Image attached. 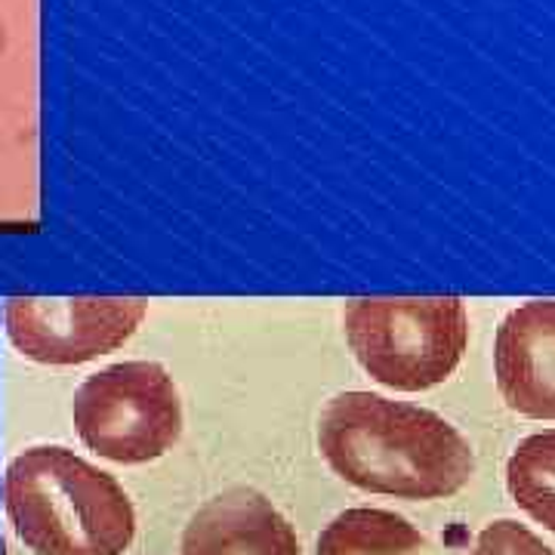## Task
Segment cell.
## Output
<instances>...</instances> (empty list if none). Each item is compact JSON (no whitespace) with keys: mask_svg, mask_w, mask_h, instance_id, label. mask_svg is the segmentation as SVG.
<instances>
[{"mask_svg":"<svg viewBox=\"0 0 555 555\" xmlns=\"http://www.w3.org/2000/svg\"><path fill=\"white\" fill-rule=\"evenodd\" d=\"M315 555H429V543L389 509H346L321 531Z\"/></svg>","mask_w":555,"mask_h":555,"instance_id":"8","label":"cell"},{"mask_svg":"<svg viewBox=\"0 0 555 555\" xmlns=\"http://www.w3.org/2000/svg\"><path fill=\"white\" fill-rule=\"evenodd\" d=\"M318 448L343 481L401 500L454 496L476 473L469 441L444 416L374 392L331 398Z\"/></svg>","mask_w":555,"mask_h":555,"instance_id":"1","label":"cell"},{"mask_svg":"<svg viewBox=\"0 0 555 555\" xmlns=\"http://www.w3.org/2000/svg\"><path fill=\"white\" fill-rule=\"evenodd\" d=\"M149 312L145 299H38L3 302L7 339L38 364H83L115 352L137 334Z\"/></svg>","mask_w":555,"mask_h":555,"instance_id":"5","label":"cell"},{"mask_svg":"<svg viewBox=\"0 0 555 555\" xmlns=\"http://www.w3.org/2000/svg\"><path fill=\"white\" fill-rule=\"evenodd\" d=\"M343 327L358 364L398 392L444 383L469 346L466 302L456 297L352 299Z\"/></svg>","mask_w":555,"mask_h":555,"instance_id":"3","label":"cell"},{"mask_svg":"<svg viewBox=\"0 0 555 555\" xmlns=\"http://www.w3.org/2000/svg\"><path fill=\"white\" fill-rule=\"evenodd\" d=\"M182 555H302L291 521L254 488H232L185 525Z\"/></svg>","mask_w":555,"mask_h":555,"instance_id":"7","label":"cell"},{"mask_svg":"<svg viewBox=\"0 0 555 555\" xmlns=\"http://www.w3.org/2000/svg\"><path fill=\"white\" fill-rule=\"evenodd\" d=\"M494 377L516 414L555 420V299H531L500 321Z\"/></svg>","mask_w":555,"mask_h":555,"instance_id":"6","label":"cell"},{"mask_svg":"<svg viewBox=\"0 0 555 555\" xmlns=\"http://www.w3.org/2000/svg\"><path fill=\"white\" fill-rule=\"evenodd\" d=\"M469 555H555L534 531L518 525L513 518L491 521L476 540V550Z\"/></svg>","mask_w":555,"mask_h":555,"instance_id":"10","label":"cell"},{"mask_svg":"<svg viewBox=\"0 0 555 555\" xmlns=\"http://www.w3.org/2000/svg\"><path fill=\"white\" fill-rule=\"evenodd\" d=\"M0 47H3V28H0Z\"/></svg>","mask_w":555,"mask_h":555,"instance_id":"11","label":"cell"},{"mask_svg":"<svg viewBox=\"0 0 555 555\" xmlns=\"http://www.w3.org/2000/svg\"><path fill=\"white\" fill-rule=\"evenodd\" d=\"M72 414L80 441L124 466L158 460L182 436L177 386L155 361H124L87 377Z\"/></svg>","mask_w":555,"mask_h":555,"instance_id":"4","label":"cell"},{"mask_svg":"<svg viewBox=\"0 0 555 555\" xmlns=\"http://www.w3.org/2000/svg\"><path fill=\"white\" fill-rule=\"evenodd\" d=\"M3 506L35 555H120L137 534L127 491L62 444L28 448L7 466Z\"/></svg>","mask_w":555,"mask_h":555,"instance_id":"2","label":"cell"},{"mask_svg":"<svg viewBox=\"0 0 555 555\" xmlns=\"http://www.w3.org/2000/svg\"><path fill=\"white\" fill-rule=\"evenodd\" d=\"M506 488L518 509L555 534V429L518 444L506 463Z\"/></svg>","mask_w":555,"mask_h":555,"instance_id":"9","label":"cell"}]
</instances>
